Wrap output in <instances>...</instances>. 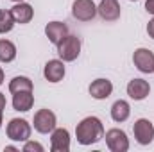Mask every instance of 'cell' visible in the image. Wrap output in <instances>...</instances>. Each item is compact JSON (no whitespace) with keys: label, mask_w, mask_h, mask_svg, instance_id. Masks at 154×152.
Here are the masks:
<instances>
[{"label":"cell","mask_w":154,"mask_h":152,"mask_svg":"<svg viewBox=\"0 0 154 152\" xmlns=\"http://www.w3.org/2000/svg\"><path fill=\"white\" fill-rule=\"evenodd\" d=\"M5 109V97H4V93H0V111H4Z\"/></svg>","instance_id":"obj_24"},{"label":"cell","mask_w":154,"mask_h":152,"mask_svg":"<svg viewBox=\"0 0 154 152\" xmlns=\"http://www.w3.org/2000/svg\"><path fill=\"white\" fill-rule=\"evenodd\" d=\"M133 63L142 74H154V52L149 48H136L133 54Z\"/></svg>","instance_id":"obj_8"},{"label":"cell","mask_w":154,"mask_h":152,"mask_svg":"<svg viewBox=\"0 0 154 152\" xmlns=\"http://www.w3.org/2000/svg\"><path fill=\"white\" fill-rule=\"evenodd\" d=\"M145 9H147V13H151L154 16V0H147L145 2Z\"/></svg>","instance_id":"obj_23"},{"label":"cell","mask_w":154,"mask_h":152,"mask_svg":"<svg viewBox=\"0 0 154 152\" xmlns=\"http://www.w3.org/2000/svg\"><path fill=\"white\" fill-rule=\"evenodd\" d=\"M106 143L111 152H127L129 150V138L122 129H109L106 132Z\"/></svg>","instance_id":"obj_7"},{"label":"cell","mask_w":154,"mask_h":152,"mask_svg":"<svg viewBox=\"0 0 154 152\" xmlns=\"http://www.w3.org/2000/svg\"><path fill=\"white\" fill-rule=\"evenodd\" d=\"M75 138L81 145H93L104 138V125L97 116H86L75 127Z\"/></svg>","instance_id":"obj_1"},{"label":"cell","mask_w":154,"mask_h":152,"mask_svg":"<svg viewBox=\"0 0 154 152\" xmlns=\"http://www.w3.org/2000/svg\"><path fill=\"white\" fill-rule=\"evenodd\" d=\"M79 54H81V39L77 38V36H74V34H68L66 38L57 45V56L65 63L75 61L77 57H79Z\"/></svg>","instance_id":"obj_2"},{"label":"cell","mask_w":154,"mask_h":152,"mask_svg":"<svg viewBox=\"0 0 154 152\" xmlns=\"http://www.w3.org/2000/svg\"><path fill=\"white\" fill-rule=\"evenodd\" d=\"M131 2H136V0H131Z\"/></svg>","instance_id":"obj_29"},{"label":"cell","mask_w":154,"mask_h":152,"mask_svg":"<svg viewBox=\"0 0 154 152\" xmlns=\"http://www.w3.org/2000/svg\"><path fill=\"white\" fill-rule=\"evenodd\" d=\"M23 152H43V145H39L38 141H25L23 145Z\"/></svg>","instance_id":"obj_21"},{"label":"cell","mask_w":154,"mask_h":152,"mask_svg":"<svg viewBox=\"0 0 154 152\" xmlns=\"http://www.w3.org/2000/svg\"><path fill=\"white\" fill-rule=\"evenodd\" d=\"M90 95L93 97V99H97V100H104V99H108L111 93H113V84H111V81H108V79H95L91 84H90Z\"/></svg>","instance_id":"obj_14"},{"label":"cell","mask_w":154,"mask_h":152,"mask_svg":"<svg viewBox=\"0 0 154 152\" xmlns=\"http://www.w3.org/2000/svg\"><path fill=\"white\" fill-rule=\"evenodd\" d=\"M2 82H4V70L0 68V86H2Z\"/></svg>","instance_id":"obj_25"},{"label":"cell","mask_w":154,"mask_h":152,"mask_svg":"<svg viewBox=\"0 0 154 152\" xmlns=\"http://www.w3.org/2000/svg\"><path fill=\"white\" fill-rule=\"evenodd\" d=\"M129 114H131V106H129V102H125V100H116L115 104L111 106V118L118 122V123H122V122H125L127 118H129Z\"/></svg>","instance_id":"obj_17"},{"label":"cell","mask_w":154,"mask_h":152,"mask_svg":"<svg viewBox=\"0 0 154 152\" xmlns=\"http://www.w3.org/2000/svg\"><path fill=\"white\" fill-rule=\"evenodd\" d=\"M151 93V84L145 79H133L127 84V95L133 100H143Z\"/></svg>","instance_id":"obj_12"},{"label":"cell","mask_w":154,"mask_h":152,"mask_svg":"<svg viewBox=\"0 0 154 152\" xmlns=\"http://www.w3.org/2000/svg\"><path fill=\"white\" fill-rule=\"evenodd\" d=\"M14 18L11 14V11L7 9H0V34H5V32H11L13 27H14Z\"/></svg>","instance_id":"obj_20"},{"label":"cell","mask_w":154,"mask_h":152,"mask_svg":"<svg viewBox=\"0 0 154 152\" xmlns=\"http://www.w3.org/2000/svg\"><path fill=\"white\" fill-rule=\"evenodd\" d=\"M9 91L11 93H18V91H32V81L29 77L18 75L9 82Z\"/></svg>","instance_id":"obj_19"},{"label":"cell","mask_w":154,"mask_h":152,"mask_svg":"<svg viewBox=\"0 0 154 152\" xmlns=\"http://www.w3.org/2000/svg\"><path fill=\"white\" fill-rule=\"evenodd\" d=\"M2 118H4V111H0V127H2Z\"/></svg>","instance_id":"obj_27"},{"label":"cell","mask_w":154,"mask_h":152,"mask_svg":"<svg viewBox=\"0 0 154 152\" xmlns=\"http://www.w3.org/2000/svg\"><path fill=\"white\" fill-rule=\"evenodd\" d=\"M32 106H34V95H32V91H18V93H13V108H14V111L25 113Z\"/></svg>","instance_id":"obj_16"},{"label":"cell","mask_w":154,"mask_h":152,"mask_svg":"<svg viewBox=\"0 0 154 152\" xmlns=\"http://www.w3.org/2000/svg\"><path fill=\"white\" fill-rule=\"evenodd\" d=\"M50 150L52 152H68L70 150V132L66 129H54L50 136Z\"/></svg>","instance_id":"obj_9"},{"label":"cell","mask_w":154,"mask_h":152,"mask_svg":"<svg viewBox=\"0 0 154 152\" xmlns=\"http://www.w3.org/2000/svg\"><path fill=\"white\" fill-rule=\"evenodd\" d=\"M16 57V47L9 39H0V61L2 63H11Z\"/></svg>","instance_id":"obj_18"},{"label":"cell","mask_w":154,"mask_h":152,"mask_svg":"<svg viewBox=\"0 0 154 152\" xmlns=\"http://www.w3.org/2000/svg\"><path fill=\"white\" fill-rule=\"evenodd\" d=\"M5 150L7 152H14V150H18V149H16V147H5Z\"/></svg>","instance_id":"obj_26"},{"label":"cell","mask_w":154,"mask_h":152,"mask_svg":"<svg viewBox=\"0 0 154 152\" xmlns=\"http://www.w3.org/2000/svg\"><path fill=\"white\" fill-rule=\"evenodd\" d=\"M11 14H13L16 23H29L32 20V16H34V9L27 2H16L11 7Z\"/></svg>","instance_id":"obj_15"},{"label":"cell","mask_w":154,"mask_h":152,"mask_svg":"<svg viewBox=\"0 0 154 152\" xmlns=\"http://www.w3.org/2000/svg\"><path fill=\"white\" fill-rule=\"evenodd\" d=\"M45 34H47V38H48V41L52 45L57 47L63 39L68 36V27L63 22H50V23L45 25Z\"/></svg>","instance_id":"obj_10"},{"label":"cell","mask_w":154,"mask_h":152,"mask_svg":"<svg viewBox=\"0 0 154 152\" xmlns=\"http://www.w3.org/2000/svg\"><path fill=\"white\" fill-rule=\"evenodd\" d=\"M63 63L65 61H61V59H50V61H47V65L43 68V75H45V79L48 82H59V81H63V77H65V65Z\"/></svg>","instance_id":"obj_13"},{"label":"cell","mask_w":154,"mask_h":152,"mask_svg":"<svg viewBox=\"0 0 154 152\" xmlns=\"http://www.w3.org/2000/svg\"><path fill=\"white\" fill-rule=\"evenodd\" d=\"M97 14V5L93 0H75L72 4V16L79 22H90Z\"/></svg>","instance_id":"obj_5"},{"label":"cell","mask_w":154,"mask_h":152,"mask_svg":"<svg viewBox=\"0 0 154 152\" xmlns=\"http://www.w3.org/2000/svg\"><path fill=\"white\" fill-rule=\"evenodd\" d=\"M147 34H149V36L154 39V18L149 22V23H147Z\"/></svg>","instance_id":"obj_22"},{"label":"cell","mask_w":154,"mask_h":152,"mask_svg":"<svg viewBox=\"0 0 154 152\" xmlns=\"http://www.w3.org/2000/svg\"><path fill=\"white\" fill-rule=\"evenodd\" d=\"M11 2H23V0H11Z\"/></svg>","instance_id":"obj_28"},{"label":"cell","mask_w":154,"mask_h":152,"mask_svg":"<svg viewBox=\"0 0 154 152\" xmlns=\"http://www.w3.org/2000/svg\"><path fill=\"white\" fill-rule=\"evenodd\" d=\"M97 14L106 22H115L120 18V4L116 0H102L97 5Z\"/></svg>","instance_id":"obj_11"},{"label":"cell","mask_w":154,"mask_h":152,"mask_svg":"<svg viewBox=\"0 0 154 152\" xmlns=\"http://www.w3.org/2000/svg\"><path fill=\"white\" fill-rule=\"evenodd\" d=\"M31 123L23 118H13L9 120L7 127H5V132H7V138L13 140V141H27L31 138Z\"/></svg>","instance_id":"obj_3"},{"label":"cell","mask_w":154,"mask_h":152,"mask_svg":"<svg viewBox=\"0 0 154 152\" xmlns=\"http://www.w3.org/2000/svg\"><path fill=\"white\" fill-rule=\"evenodd\" d=\"M32 123H34V129H36L38 132L48 134V132H52V131L56 129L57 118H56V114L52 113L50 109H39V111L34 113Z\"/></svg>","instance_id":"obj_4"},{"label":"cell","mask_w":154,"mask_h":152,"mask_svg":"<svg viewBox=\"0 0 154 152\" xmlns=\"http://www.w3.org/2000/svg\"><path fill=\"white\" fill-rule=\"evenodd\" d=\"M133 132H134V138L140 145H149L152 143L154 140V125L151 120L147 118H140L134 122L133 125Z\"/></svg>","instance_id":"obj_6"}]
</instances>
